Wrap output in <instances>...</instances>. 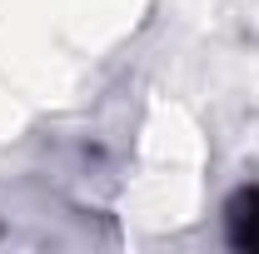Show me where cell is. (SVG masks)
Segmentation results:
<instances>
[{
    "instance_id": "cell-1",
    "label": "cell",
    "mask_w": 259,
    "mask_h": 254,
    "mask_svg": "<svg viewBox=\"0 0 259 254\" xmlns=\"http://www.w3.org/2000/svg\"><path fill=\"white\" fill-rule=\"evenodd\" d=\"M225 239L234 249H259V180H244L225 199Z\"/></svg>"
}]
</instances>
